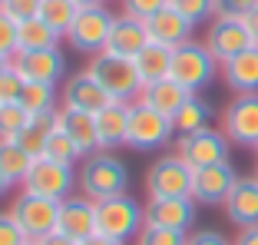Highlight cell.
Segmentation results:
<instances>
[{"instance_id": "1", "label": "cell", "mask_w": 258, "mask_h": 245, "mask_svg": "<svg viewBox=\"0 0 258 245\" xmlns=\"http://www.w3.org/2000/svg\"><path fill=\"white\" fill-rule=\"evenodd\" d=\"M76 189L93 202L122 196V192H129V166L109 149H96L76 169Z\"/></svg>"}, {"instance_id": "2", "label": "cell", "mask_w": 258, "mask_h": 245, "mask_svg": "<svg viewBox=\"0 0 258 245\" xmlns=\"http://www.w3.org/2000/svg\"><path fill=\"white\" fill-rule=\"evenodd\" d=\"M143 225H146V206H139V199H133L129 192L96 202V232L99 235L126 245L133 238H139Z\"/></svg>"}, {"instance_id": "3", "label": "cell", "mask_w": 258, "mask_h": 245, "mask_svg": "<svg viewBox=\"0 0 258 245\" xmlns=\"http://www.w3.org/2000/svg\"><path fill=\"white\" fill-rule=\"evenodd\" d=\"M86 70L99 80V86H103L113 100L133 103V100H139V93H143V80H139V70H136V60H133V56H119V53L103 50V53L90 56V67Z\"/></svg>"}, {"instance_id": "4", "label": "cell", "mask_w": 258, "mask_h": 245, "mask_svg": "<svg viewBox=\"0 0 258 245\" xmlns=\"http://www.w3.org/2000/svg\"><path fill=\"white\" fill-rule=\"evenodd\" d=\"M219 73H222V63L212 56V50L202 40H189V43L172 50V73L169 77L175 83H182L189 93H202L205 86H212Z\"/></svg>"}, {"instance_id": "5", "label": "cell", "mask_w": 258, "mask_h": 245, "mask_svg": "<svg viewBox=\"0 0 258 245\" xmlns=\"http://www.w3.org/2000/svg\"><path fill=\"white\" fill-rule=\"evenodd\" d=\"M172 136H175V122L169 119V116H162L159 109L146 106L143 100L129 103V133H126L129 149L152 153V149H162Z\"/></svg>"}, {"instance_id": "6", "label": "cell", "mask_w": 258, "mask_h": 245, "mask_svg": "<svg viewBox=\"0 0 258 245\" xmlns=\"http://www.w3.org/2000/svg\"><path fill=\"white\" fill-rule=\"evenodd\" d=\"M192 179H196V169H192L179 153L159 156V159L146 169V196H149V199H179V196H192Z\"/></svg>"}, {"instance_id": "7", "label": "cell", "mask_w": 258, "mask_h": 245, "mask_svg": "<svg viewBox=\"0 0 258 245\" xmlns=\"http://www.w3.org/2000/svg\"><path fill=\"white\" fill-rule=\"evenodd\" d=\"M23 192H33V196H43V199H70L76 189V166H67V162L46 159V156H37L23 179Z\"/></svg>"}, {"instance_id": "8", "label": "cell", "mask_w": 258, "mask_h": 245, "mask_svg": "<svg viewBox=\"0 0 258 245\" xmlns=\"http://www.w3.org/2000/svg\"><path fill=\"white\" fill-rule=\"evenodd\" d=\"M113 20H116V14L106 4H103V7L80 10L76 23L67 33V43L73 46L76 53H86V56L103 53V50H106V40H109V30H113Z\"/></svg>"}, {"instance_id": "9", "label": "cell", "mask_w": 258, "mask_h": 245, "mask_svg": "<svg viewBox=\"0 0 258 245\" xmlns=\"http://www.w3.org/2000/svg\"><path fill=\"white\" fill-rule=\"evenodd\" d=\"M175 153L182 156L192 169L219 166V162H228V156H232V139L222 130H215V126H205V130H199V133L179 136Z\"/></svg>"}, {"instance_id": "10", "label": "cell", "mask_w": 258, "mask_h": 245, "mask_svg": "<svg viewBox=\"0 0 258 245\" xmlns=\"http://www.w3.org/2000/svg\"><path fill=\"white\" fill-rule=\"evenodd\" d=\"M10 215L17 219L27 238L37 242V238L56 232V219H60V202L56 199H43V196H33V192H20L10 202Z\"/></svg>"}, {"instance_id": "11", "label": "cell", "mask_w": 258, "mask_h": 245, "mask_svg": "<svg viewBox=\"0 0 258 245\" xmlns=\"http://www.w3.org/2000/svg\"><path fill=\"white\" fill-rule=\"evenodd\" d=\"M202 43L212 50V56L219 63L245 53L248 46H258L255 40H251V33H248L242 17H215V20H209V30H205Z\"/></svg>"}, {"instance_id": "12", "label": "cell", "mask_w": 258, "mask_h": 245, "mask_svg": "<svg viewBox=\"0 0 258 245\" xmlns=\"http://www.w3.org/2000/svg\"><path fill=\"white\" fill-rule=\"evenodd\" d=\"M14 70L27 83L60 86L67 80V56H63L60 46H50V50H20L14 56Z\"/></svg>"}, {"instance_id": "13", "label": "cell", "mask_w": 258, "mask_h": 245, "mask_svg": "<svg viewBox=\"0 0 258 245\" xmlns=\"http://www.w3.org/2000/svg\"><path fill=\"white\" fill-rule=\"evenodd\" d=\"M222 133L235 146H258V93L248 96H235L222 109Z\"/></svg>"}, {"instance_id": "14", "label": "cell", "mask_w": 258, "mask_h": 245, "mask_svg": "<svg viewBox=\"0 0 258 245\" xmlns=\"http://www.w3.org/2000/svg\"><path fill=\"white\" fill-rule=\"evenodd\" d=\"M238 172L228 162H219V166H205V169H196V179H192V199L199 206H225L228 192L235 189L238 182Z\"/></svg>"}, {"instance_id": "15", "label": "cell", "mask_w": 258, "mask_h": 245, "mask_svg": "<svg viewBox=\"0 0 258 245\" xmlns=\"http://www.w3.org/2000/svg\"><path fill=\"white\" fill-rule=\"evenodd\" d=\"M60 100H63V106H70V109H83V113L96 116L103 106L113 103V96L99 86V80L93 77L90 70H76V73H70V77L63 80Z\"/></svg>"}, {"instance_id": "16", "label": "cell", "mask_w": 258, "mask_h": 245, "mask_svg": "<svg viewBox=\"0 0 258 245\" xmlns=\"http://www.w3.org/2000/svg\"><path fill=\"white\" fill-rule=\"evenodd\" d=\"M196 212H199V202L192 196H179V199H146V225L189 232L196 225Z\"/></svg>"}, {"instance_id": "17", "label": "cell", "mask_w": 258, "mask_h": 245, "mask_svg": "<svg viewBox=\"0 0 258 245\" xmlns=\"http://www.w3.org/2000/svg\"><path fill=\"white\" fill-rule=\"evenodd\" d=\"M56 229L63 235L83 242L96 232V202L86 199L83 192L80 196H70V199L60 202V219H56Z\"/></svg>"}, {"instance_id": "18", "label": "cell", "mask_w": 258, "mask_h": 245, "mask_svg": "<svg viewBox=\"0 0 258 245\" xmlns=\"http://www.w3.org/2000/svg\"><path fill=\"white\" fill-rule=\"evenodd\" d=\"M146 30H149V40L152 43H162V46H182L192 40V30H196V23L185 20L182 14L175 7H162L156 17L146 20Z\"/></svg>"}, {"instance_id": "19", "label": "cell", "mask_w": 258, "mask_h": 245, "mask_svg": "<svg viewBox=\"0 0 258 245\" xmlns=\"http://www.w3.org/2000/svg\"><path fill=\"white\" fill-rule=\"evenodd\" d=\"M225 215L238 229L258 225V176H242L235 182V189L225 199Z\"/></svg>"}, {"instance_id": "20", "label": "cell", "mask_w": 258, "mask_h": 245, "mask_svg": "<svg viewBox=\"0 0 258 245\" xmlns=\"http://www.w3.org/2000/svg\"><path fill=\"white\" fill-rule=\"evenodd\" d=\"M222 80L235 96L258 93V46H248L245 53L222 63Z\"/></svg>"}, {"instance_id": "21", "label": "cell", "mask_w": 258, "mask_h": 245, "mask_svg": "<svg viewBox=\"0 0 258 245\" xmlns=\"http://www.w3.org/2000/svg\"><path fill=\"white\" fill-rule=\"evenodd\" d=\"M126 133H129V103L113 100L109 106H103L96 113V136H99V149H119L126 146Z\"/></svg>"}, {"instance_id": "22", "label": "cell", "mask_w": 258, "mask_h": 245, "mask_svg": "<svg viewBox=\"0 0 258 245\" xmlns=\"http://www.w3.org/2000/svg\"><path fill=\"white\" fill-rule=\"evenodd\" d=\"M146 43H149L146 20H136V17H126V14H116L113 30H109V40H106V50H109V53L136 56Z\"/></svg>"}, {"instance_id": "23", "label": "cell", "mask_w": 258, "mask_h": 245, "mask_svg": "<svg viewBox=\"0 0 258 245\" xmlns=\"http://www.w3.org/2000/svg\"><path fill=\"white\" fill-rule=\"evenodd\" d=\"M56 126H60V130L67 133V136L73 139L76 146H80L83 159H86L90 153H96V149H99L96 116H93V113H83V109H70V106H63L60 113H56Z\"/></svg>"}, {"instance_id": "24", "label": "cell", "mask_w": 258, "mask_h": 245, "mask_svg": "<svg viewBox=\"0 0 258 245\" xmlns=\"http://www.w3.org/2000/svg\"><path fill=\"white\" fill-rule=\"evenodd\" d=\"M192 93L185 90L182 83H175L172 77H166V80H159V83H149V86H143V93H139V100L146 103V106H152V109H159L162 116H169L172 119L179 109L185 106V100H189Z\"/></svg>"}, {"instance_id": "25", "label": "cell", "mask_w": 258, "mask_h": 245, "mask_svg": "<svg viewBox=\"0 0 258 245\" xmlns=\"http://www.w3.org/2000/svg\"><path fill=\"white\" fill-rule=\"evenodd\" d=\"M133 60H136V70H139L143 86L159 83V80H166L169 73H172V46H162V43H152V40H149Z\"/></svg>"}, {"instance_id": "26", "label": "cell", "mask_w": 258, "mask_h": 245, "mask_svg": "<svg viewBox=\"0 0 258 245\" xmlns=\"http://www.w3.org/2000/svg\"><path fill=\"white\" fill-rule=\"evenodd\" d=\"M60 33L43 20V17H30V20H20V30H17V53L20 50H50V46H60Z\"/></svg>"}, {"instance_id": "27", "label": "cell", "mask_w": 258, "mask_h": 245, "mask_svg": "<svg viewBox=\"0 0 258 245\" xmlns=\"http://www.w3.org/2000/svg\"><path fill=\"white\" fill-rule=\"evenodd\" d=\"M212 116H215V109L209 106L199 93H192L189 100H185V106L172 116L175 133H179V136H185V133H199V130H205V126H212Z\"/></svg>"}, {"instance_id": "28", "label": "cell", "mask_w": 258, "mask_h": 245, "mask_svg": "<svg viewBox=\"0 0 258 245\" xmlns=\"http://www.w3.org/2000/svg\"><path fill=\"white\" fill-rule=\"evenodd\" d=\"M33 159H37V156H30L20 143H17V139H0V169L7 172V179H10L14 186L27 179Z\"/></svg>"}, {"instance_id": "29", "label": "cell", "mask_w": 258, "mask_h": 245, "mask_svg": "<svg viewBox=\"0 0 258 245\" xmlns=\"http://www.w3.org/2000/svg\"><path fill=\"white\" fill-rule=\"evenodd\" d=\"M20 103L30 109V116L60 113V109H56V103H63V100H60V86H53V83H27Z\"/></svg>"}, {"instance_id": "30", "label": "cell", "mask_w": 258, "mask_h": 245, "mask_svg": "<svg viewBox=\"0 0 258 245\" xmlns=\"http://www.w3.org/2000/svg\"><path fill=\"white\" fill-rule=\"evenodd\" d=\"M53 130H56V113H50V116H33V119L27 122V130L17 136V143H20L30 156H43L46 139H50V133H53Z\"/></svg>"}, {"instance_id": "31", "label": "cell", "mask_w": 258, "mask_h": 245, "mask_svg": "<svg viewBox=\"0 0 258 245\" xmlns=\"http://www.w3.org/2000/svg\"><path fill=\"white\" fill-rule=\"evenodd\" d=\"M80 4L76 0H43V7H40V17H43L50 27H53L60 37H67L70 27L76 23V17H80Z\"/></svg>"}, {"instance_id": "32", "label": "cell", "mask_w": 258, "mask_h": 245, "mask_svg": "<svg viewBox=\"0 0 258 245\" xmlns=\"http://www.w3.org/2000/svg\"><path fill=\"white\" fill-rule=\"evenodd\" d=\"M30 109L23 106L20 100L17 103H0V139H17L23 130H27V122H30Z\"/></svg>"}, {"instance_id": "33", "label": "cell", "mask_w": 258, "mask_h": 245, "mask_svg": "<svg viewBox=\"0 0 258 245\" xmlns=\"http://www.w3.org/2000/svg\"><path fill=\"white\" fill-rule=\"evenodd\" d=\"M46 159H56V162H67V166H76V162H83V153H80V146L67 136V133L56 126L46 139V149H43Z\"/></svg>"}, {"instance_id": "34", "label": "cell", "mask_w": 258, "mask_h": 245, "mask_svg": "<svg viewBox=\"0 0 258 245\" xmlns=\"http://www.w3.org/2000/svg\"><path fill=\"white\" fill-rule=\"evenodd\" d=\"M169 7H175L185 20L196 23V27L205 20H215V0H169Z\"/></svg>"}, {"instance_id": "35", "label": "cell", "mask_w": 258, "mask_h": 245, "mask_svg": "<svg viewBox=\"0 0 258 245\" xmlns=\"http://www.w3.org/2000/svg\"><path fill=\"white\" fill-rule=\"evenodd\" d=\"M189 232H179V229H159V225H143L136 245H185Z\"/></svg>"}, {"instance_id": "36", "label": "cell", "mask_w": 258, "mask_h": 245, "mask_svg": "<svg viewBox=\"0 0 258 245\" xmlns=\"http://www.w3.org/2000/svg\"><path fill=\"white\" fill-rule=\"evenodd\" d=\"M17 30H20V23L0 7V53L10 56V60L17 56Z\"/></svg>"}, {"instance_id": "37", "label": "cell", "mask_w": 258, "mask_h": 245, "mask_svg": "<svg viewBox=\"0 0 258 245\" xmlns=\"http://www.w3.org/2000/svg\"><path fill=\"white\" fill-rule=\"evenodd\" d=\"M23 90H27V80L14 67L0 73V103H17L23 96Z\"/></svg>"}, {"instance_id": "38", "label": "cell", "mask_w": 258, "mask_h": 245, "mask_svg": "<svg viewBox=\"0 0 258 245\" xmlns=\"http://www.w3.org/2000/svg\"><path fill=\"white\" fill-rule=\"evenodd\" d=\"M162 7H169V0H122V14L136 17V20H149Z\"/></svg>"}, {"instance_id": "39", "label": "cell", "mask_w": 258, "mask_h": 245, "mask_svg": "<svg viewBox=\"0 0 258 245\" xmlns=\"http://www.w3.org/2000/svg\"><path fill=\"white\" fill-rule=\"evenodd\" d=\"M23 242H30V238H27V232L17 225V219L10 215V209L0 212V245H23Z\"/></svg>"}, {"instance_id": "40", "label": "cell", "mask_w": 258, "mask_h": 245, "mask_svg": "<svg viewBox=\"0 0 258 245\" xmlns=\"http://www.w3.org/2000/svg\"><path fill=\"white\" fill-rule=\"evenodd\" d=\"M40 7H43V0H7V4H4V10H7L17 23L30 20V17H40Z\"/></svg>"}, {"instance_id": "41", "label": "cell", "mask_w": 258, "mask_h": 245, "mask_svg": "<svg viewBox=\"0 0 258 245\" xmlns=\"http://www.w3.org/2000/svg\"><path fill=\"white\" fill-rule=\"evenodd\" d=\"M258 0H215V17H245Z\"/></svg>"}, {"instance_id": "42", "label": "cell", "mask_w": 258, "mask_h": 245, "mask_svg": "<svg viewBox=\"0 0 258 245\" xmlns=\"http://www.w3.org/2000/svg\"><path fill=\"white\" fill-rule=\"evenodd\" d=\"M185 245H232V238H225L219 229H199L185 238Z\"/></svg>"}, {"instance_id": "43", "label": "cell", "mask_w": 258, "mask_h": 245, "mask_svg": "<svg viewBox=\"0 0 258 245\" xmlns=\"http://www.w3.org/2000/svg\"><path fill=\"white\" fill-rule=\"evenodd\" d=\"M37 245H80V242H76V238H70V235H63V232L56 229V232H50V235L37 238Z\"/></svg>"}, {"instance_id": "44", "label": "cell", "mask_w": 258, "mask_h": 245, "mask_svg": "<svg viewBox=\"0 0 258 245\" xmlns=\"http://www.w3.org/2000/svg\"><path fill=\"white\" fill-rule=\"evenodd\" d=\"M232 245H258V225H251V229H238V235H235Z\"/></svg>"}, {"instance_id": "45", "label": "cell", "mask_w": 258, "mask_h": 245, "mask_svg": "<svg viewBox=\"0 0 258 245\" xmlns=\"http://www.w3.org/2000/svg\"><path fill=\"white\" fill-rule=\"evenodd\" d=\"M242 20H245V27H248V33H251V40H255V43H258V4H255V7H251V10H248V14H245V17H242Z\"/></svg>"}, {"instance_id": "46", "label": "cell", "mask_w": 258, "mask_h": 245, "mask_svg": "<svg viewBox=\"0 0 258 245\" xmlns=\"http://www.w3.org/2000/svg\"><path fill=\"white\" fill-rule=\"evenodd\" d=\"M80 245H119V242H113V238H106V235H99V232H93V235L83 238Z\"/></svg>"}, {"instance_id": "47", "label": "cell", "mask_w": 258, "mask_h": 245, "mask_svg": "<svg viewBox=\"0 0 258 245\" xmlns=\"http://www.w3.org/2000/svg\"><path fill=\"white\" fill-rule=\"evenodd\" d=\"M10 186H14V182H10V179H7V172L0 169V199H4V196L10 192Z\"/></svg>"}, {"instance_id": "48", "label": "cell", "mask_w": 258, "mask_h": 245, "mask_svg": "<svg viewBox=\"0 0 258 245\" xmlns=\"http://www.w3.org/2000/svg\"><path fill=\"white\" fill-rule=\"evenodd\" d=\"M76 4H80V7H103V4H106V0H76Z\"/></svg>"}, {"instance_id": "49", "label": "cell", "mask_w": 258, "mask_h": 245, "mask_svg": "<svg viewBox=\"0 0 258 245\" xmlns=\"http://www.w3.org/2000/svg\"><path fill=\"white\" fill-rule=\"evenodd\" d=\"M10 67H14V60H10V56H4V53H0V73H4V70H10Z\"/></svg>"}, {"instance_id": "50", "label": "cell", "mask_w": 258, "mask_h": 245, "mask_svg": "<svg viewBox=\"0 0 258 245\" xmlns=\"http://www.w3.org/2000/svg\"><path fill=\"white\" fill-rule=\"evenodd\" d=\"M255 176H258V159H255Z\"/></svg>"}, {"instance_id": "51", "label": "cell", "mask_w": 258, "mask_h": 245, "mask_svg": "<svg viewBox=\"0 0 258 245\" xmlns=\"http://www.w3.org/2000/svg\"><path fill=\"white\" fill-rule=\"evenodd\" d=\"M23 245H37V242H23Z\"/></svg>"}, {"instance_id": "52", "label": "cell", "mask_w": 258, "mask_h": 245, "mask_svg": "<svg viewBox=\"0 0 258 245\" xmlns=\"http://www.w3.org/2000/svg\"><path fill=\"white\" fill-rule=\"evenodd\" d=\"M4 4H7V0H0V7H4Z\"/></svg>"}, {"instance_id": "53", "label": "cell", "mask_w": 258, "mask_h": 245, "mask_svg": "<svg viewBox=\"0 0 258 245\" xmlns=\"http://www.w3.org/2000/svg\"><path fill=\"white\" fill-rule=\"evenodd\" d=\"M255 153H258V146H255Z\"/></svg>"}]
</instances>
